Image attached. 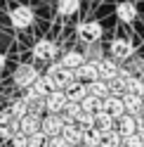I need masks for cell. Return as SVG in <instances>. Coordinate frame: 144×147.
Here are the masks:
<instances>
[{
  "mask_svg": "<svg viewBox=\"0 0 144 147\" xmlns=\"http://www.w3.org/2000/svg\"><path fill=\"white\" fill-rule=\"evenodd\" d=\"M45 76H47L52 90H66L76 81V74L71 71V69H66L61 62H52L50 67H47V71H45Z\"/></svg>",
  "mask_w": 144,
  "mask_h": 147,
  "instance_id": "obj_1",
  "label": "cell"
},
{
  "mask_svg": "<svg viewBox=\"0 0 144 147\" xmlns=\"http://www.w3.org/2000/svg\"><path fill=\"white\" fill-rule=\"evenodd\" d=\"M142 81H144V74H142Z\"/></svg>",
  "mask_w": 144,
  "mask_h": 147,
  "instance_id": "obj_41",
  "label": "cell"
},
{
  "mask_svg": "<svg viewBox=\"0 0 144 147\" xmlns=\"http://www.w3.org/2000/svg\"><path fill=\"white\" fill-rule=\"evenodd\" d=\"M80 114H83V105H80V102H69L66 109L61 112V119H64L66 123H76Z\"/></svg>",
  "mask_w": 144,
  "mask_h": 147,
  "instance_id": "obj_24",
  "label": "cell"
},
{
  "mask_svg": "<svg viewBox=\"0 0 144 147\" xmlns=\"http://www.w3.org/2000/svg\"><path fill=\"white\" fill-rule=\"evenodd\" d=\"M0 147H10V145H7V142H0Z\"/></svg>",
  "mask_w": 144,
  "mask_h": 147,
  "instance_id": "obj_39",
  "label": "cell"
},
{
  "mask_svg": "<svg viewBox=\"0 0 144 147\" xmlns=\"http://www.w3.org/2000/svg\"><path fill=\"white\" fill-rule=\"evenodd\" d=\"M137 126H139V131H144V109L137 114Z\"/></svg>",
  "mask_w": 144,
  "mask_h": 147,
  "instance_id": "obj_36",
  "label": "cell"
},
{
  "mask_svg": "<svg viewBox=\"0 0 144 147\" xmlns=\"http://www.w3.org/2000/svg\"><path fill=\"white\" fill-rule=\"evenodd\" d=\"M104 112H109L116 121H118L121 116H125L128 112H125V102H123V97H118V95H109L104 100Z\"/></svg>",
  "mask_w": 144,
  "mask_h": 147,
  "instance_id": "obj_13",
  "label": "cell"
},
{
  "mask_svg": "<svg viewBox=\"0 0 144 147\" xmlns=\"http://www.w3.org/2000/svg\"><path fill=\"white\" fill-rule=\"evenodd\" d=\"M87 93H90V95H95V97H99V100H106V97L111 95V90H109V81L97 78V81H92V83H87Z\"/></svg>",
  "mask_w": 144,
  "mask_h": 147,
  "instance_id": "obj_21",
  "label": "cell"
},
{
  "mask_svg": "<svg viewBox=\"0 0 144 147\" xmlns=\"http://www.w3.org/2000/svg\"><path fill=\"white\" fill-rule=\"evenodd\" d=\"M102 131L99 128H90V131H85V138H83V145L85 147H102Z\"/></svg>",
  "mask_w": 144,
  "mask_h": 147,
  "instance_id": "obj_27",
  "label": "cell"
},
{
  "mask_svg": "<svg viewBox=\"0 0 144 147\" xmlns=\"http://www.w3.org/2000/svg\"><path fill=\"white\" fill-rule=\"evenodd\" d=\"M40 128H43V116H38V114H26L19 121V131L24 135H35V133H40Z\"/></svg>",
  "mask_w": 144,
  "mask_h": 147,
  "instance_id": "obj_12",
  "label": "cell"
},
{
  "mask_svg": "<svg viewBox=\"0 0 144 147\" xmlns=\"http://www.w3.org/2000/svg\"><path fill=\"white\" fill-rule=\"evenodd\" d=\"M47 147H71V145L64 140V135H55V138H47Z\"/></svg>",
  "mask_w": 144,
  "mask_h": 147,
  "instance_id": "obj_35",
  "label": "cell"
},
{
  "mask_svg": "<svg viewBox=\"0 0 144 147\" xmlns=\"http://www.w3.org/2000/svg\"><path fill=\"white\" fill-rule=\"evenodd\" d=\"M123 147H144L139 133H135V135H123Z\"/></svg>",
  "mask_w": 144,
  "mask_h": 147,
  "instance_id": "obj_33",
  "label": "cell"
},
{
  "mask_svg": "<svg viewBox=\"0 0 144 147\" xmlns=\"http://www.w3.org/2000/svg\"><path fill=\"white\" fill-rule=\"evenodd\" d=\"M139 133V138H142V145H144V131H137Z\"/></svg>",
  "mask_w": 144,
  "mask_h": 147,
  "instance_id": "obj_38",
  "label": "cell"
},
{
  "mask_svg": "<svg viewBox=\"0 0 144 147\" xmlns=\"http://www.w3.org/2000/svg\"><path fill=\"white\" fill-rule=\"evenodd\" d=\"M7 112H10L14 119H19V121H21V119H24L26 114H29V102H26L24 97H19V100H12V102L7 105Z\"/></svg>",
  "mask_w": 144,
  "mask_h": 147,
  "instance_id": "obj_23",
  "label": "cell"
},
{
  "mask_svg": "<svg viewBox=\"0 0 144 147\" xmlns=\"http://www.w3.org/2000/svg\"><path fill=\"white\" fill-rule=\"evenodd\" d=\"M109 57H113L116 62H128L130 57H135V45L128 38H113L109 43Z\"/></svg>",
  "mask_w": 144,
  "mask_h": 147,
  "instance_id": "obj_6",
  "label": "cell"
},
{
  "mask_svg": "<svg viewBox=\"0 0 144 147\" xmlns=\"http://www.w3.org/2000/svg\"><path fill=\"white\" fill-rule=\"evenodd\" d=\"M83 55H85L87 62H95V64H99V62L106 57L102 43H90V45H85V48H83Z\"/></svg>",
  "mask_w": 144,
  "mask_h": 147,
  "instance_id": "obj_18",
  "label": "cell"
},
{
  "mask_svg": "<svg viewBox=\"0 0 144 147\" xmlns=\"http://www.w3.org/2000/svg\"><path fill=\"white\" fill-rule=\"evenodd\" d=\"M99 78L102 81H111V78H116L118 76V71H121V62H116L113 57H104L99 64Z\"/></svg>",
  "mask_w": 144,
  "mask_h": 147,
  "instance_id": "obj_11",
  "label": "cell"
},
{
  "mask_svg": "<svg viewBox=\"0 0 144 147\" xmlns=\"http://www.w3.org/2000/svg\"><path fill=\"white\" fill-rule=\"evenodd\" d=\"M31 55H33V59H35V62H40V64H52V62L57 59V55H59V48H57V43H55V40L43 38V40H38V43L33 45Z\"/></svg>",
  "mask_w": 144,
  "mask_h": 147,
  "instance_id": "obj_4",
  "label": "cell"
},
{
  "mask_svg": "<svg viewBox=\"0 0 144 147\" xmlns=\"http://www.w3.org/2000/svg\"><path fill=\"white\" fill-rule=\"evenodd\" d=\"M116 19L123 22V24H132L137 19V5L132 0H123V3L116 5Z\"/></svg>",
  "mask_w": 144,
  "mask_h": 147,
  "instance_id": "obj_9",
  "label": "cell"
},
{
  "mask_svg": "<svg viewBox=\"0 0 144 147\" xmlns=\"http://www.w3.org/2000/svg\"><path fill=\"white\" fill-rule=\"evenodd\" d=\"M123 102H125V112L132 114V116H137V114L142 112V107H144V97L132 95V93H125V95H123Z\"/></svg>",
  "mask_w": 144,
  "mask_h": 147,
  "instance_id": "obj_19",
  "label": "cell"
},
{
  "mask_svg": "<svg viewBox=\"0 0 144 147\" xmlns=\"http://www.w3.org/2000/svg\"><path fill=\"white\" fill-rule=\"evenodd\" d=\"M83 131H90V128H95V114H90V112H83L78 116V121H76Z\"/></svg>",
  "mask_w": 144,
  "mask_h": 147,
  "instance_id": "obj_30",
  "label": "cell"
},
{
  "mask_svg": "<svg viewBox=\"0 0 144 147\" xmlns=\"http://www.w3.org/2000/svg\"><path fill=\"white\" fill-rule=\"evenodd\" d=\"M116 128H118V133H121V135H135V133L139 131V126H137V116H132V114L121 116L118 121H116Z\"/></svg>",
  "mask_w": 144,
  "mask_h": 147,
  "instance_id": "obj_16",
  "label": "cell"
},
{
  "mask_svg": "<svg viewBox=\"0 0 144 147\" xmlns=\"http://www.w3.org/2000/svg\"><path fill=\"white\" fill-rule=\"evenodd\" d=\"M61 64H64L66 69H71V71H76L78 67H83V64L87 62L85 59V55H83V50H66L64 55H61V59H59Z\"/></svg>",
  "mask_w": 144,
  "mask_h": 147,
  "instance_id": "obj_14",
  "label": "cell"
},
{
  "mask_svg": "<svg viewBox=\"0 0 144 147\" xmlns=\"http://www.w3.org/2000/svg\"><path fill=\"white\" fill-rule=\"evenodd\" d=\"M5 64H7V59H5V55H3V52H0V71H3V69H5Z\"/></svg>",
  "mask_w": 144,
  "mask_h": 147,
  "instance_id": "obj_37",
  "label": "cell"
},
{
  "mask_svg": "<svg viewBox=\"0 0 144 147\" xmlns=\"http://www.w3.org/2000/svg\"><path fill=\"white\" fill-rule=\"evenodd\" d=\"M109 90H111V95L123 97V95H125V83L118 81V78H111V81H109Z\"/></svg>",
  "mask_w": 144,
  "mask_h": 147,
  "instance_id": "obj_32",
  "label": "cell"
},
{
  "mask_svg": "<svg viewBox=\"0 0 144 147\" xmlns=\"http://www.w3.org/2000/svg\"><path fill=\"white\" fill-rule=\"evenodd\" d=\"M33 22H35V14H33V10L29 5H14L10 10V24L14 29H19V31L31 29Z\"/></svg>",
  "mask_w": 144,
  "mask_h": 147,
  "instance_id": "obj_5",
  "label": "cell"
},
{
  "mask_svg": "<svg viewBox=\"0 0 144 147\" xmlns=\"http://www.w3.org/2000/svg\"><path fill=\"white\" fill-rule=\"evenodd\" d=\"M95 128H99L102 133L113 131V128H116V119H113L109 112H104V109H102V112L95 114Z\"/></svg>",
  "mask_w": 144,
  "mask_h": 147,
  "instance_id": "obj_20",
  "label": "cell"
},
{
  "mask_svg": "<svg viewBox=\"0 0 144 147\" xmlns=\"http://www.w3.org/2000/svg\"><path fill=\"white\" fill-rule=\"evenodd\" d=\"M64 126H66V121L61 119V114H47V116H43V128L40 131L47 138H55V135H61Z\"/></svg>",
  "mask_w": 144,
  "mask_h": 147,
  "instance_id": "obj_8",
  "label": "cell"
},
{
  "mask_svg": "<svg viewBox=\"0 0 144 147\" xmlns=\"http://www.w3.org/2000/svg\"><path fill=\"white\" fill-rule=\"evenodd\" d=\"M10 147H29V135H24V133L19 131V133L10 140Z\"/></svg>",
  "mask_w": 144,
  "mask_h": 147,
  "instance_id": "obj_34",
  "label": "cell"
},
{
  "mask_svg": "<svg viewBox=\"0 0 144 147\" xmlns=\"http://www.w3.org/2000/svg\"><path fill=\"white\" fill-rule=\"evenodd\" d=\"M80 10V0H57V14L59 17H73Z\"/></svg>",
  "mask_w": 144,
  "mask_h": 147,
  "instance_id": "obj_22",
  "label": "cell"
},
{
  "mask_svg": "<svg viewBox=\"0 0 144 147\" xmlns=\"http://www.w3.org/2000/svg\"><path fill=\"white\" fill-rule=\"evenodd\" d=\"M64 93H66V97H69V102H83V100L90 95V93H87V83H80V81H73Z\"/></svg>",
  "mask_w": 144,
  "mask_h": 147,
  "instance_id": "obj_17",
  "label": "cell"
},
{
  "mask_svg": "<svg viewBox=\"0 0 144 147\" xmlns=\"http://www.w3.org/2000/svg\"><path fill=\"white\" fill-rule=\"evenodd\" d=\"M102 147H123V135L118 133V128H113V131H106L102 133Z\"/></svg>",
  "mask_w": 144,
  "mask_h": 147,
  "instance_id": "obj_25",
  "label": "cell"
},
{
  "mask_svg": "<svg viewBox=\"0 0 144 147\" xmlns=\"http://www.w3.org/2000/svg\"><path fill=\"white\" fill-rule=\"evenodd\" d=\"M125 67H128L135 76H142L144 74V57H139V55H135V57H130L128 62H125Z\"/></svg>",
  "mask_w": 144,
  "mask_h": 147,
  "instance_id": "obj_29",
  "label": "cell"
},
{
  "mask_svg": "<svg viewBox=\"0 0 144 147\" xmlns=\"http://www.w3.org/2000/svg\"><path fill=\"white\" fill-rule=\"evenodd\" d=\"M73 147H85V145H73Z\"/></svg>",
  "mask_w": 144,
  "mask_h": 147,
  "instance_id": "obj_40",
  "label": "cell"
},
{
  "mask_svg": "<svg viewBox=\"0 0 144 147\" xmlns=\"http://www.w3.org/2000/svg\"><path fill=\"white\" fill-rule=\"evenodd\" d=\"M73 74H76V81H80V83H92V81L99 78V67H97L95 62H85L83 67H78Z\"/></svg>",
  "mask_w": 144,
  "mask_h": 147,
  "instance_id": "obj_10",
  "label": "cell"
},
{
  "mask_svg": "<svg viewBox=\"0 0 144 147\" xmlns=\"http://www.w3.org/2000/svg\"><path fill=\"white\" fill-rule=\"evenodd\" d=\"M83 112H90V114H97V112H102L104 109V100H99V97H95V95H87L83 102Z\"/></svg>",
  "mask_w": 144,
  "mask_h": 147,
  "instance_id": "obj_26",
  "label": "cell"
},
{
  "mask_svg": "<svg viewBox=\"0 0 144 147\" xmlns=\"http://www.w3.org/2000/svg\"><path fill=\"white\" fill-rule=\"evenodd\" d=\"M43 76V74H38V69L33 67V64H19V67L14 69V74H12V81H14V86L19 88V90H29L35 81H38Z\"/></svg>",
  "mask_w": 144,
  "mask_h": 147,
  "instance_id": "obj_2",
  "label": "cell"
},
{
  "mask_svg": "<svg viewBox=\"0 0 144 147\" xmlns=\"http://www.w3.org/2000/svg\"><path fill=\"white\" fill-rule=\"evenodd\" d=\"M125 93H132V95L144 97V81H142V76H132L128 81V86H125Z\"/></svg>",
  "mask_w": 144,
  "mask_h": 147,
  "instance_id": "obj_28",
  "label": "cell"
},
{
  "mask_svg": "<svg viewBox=\"0 0 144 147\" xmlns=\"http://www.w3.org/2000/svg\"><path fill=\"white\" fill-rule=\"evenodd\" d=\"M69 105V97L64 90H52V93L45 97V107H47V114H61Z\"/></svg>",
  "mask_w": 144,
  "mask_h": 147,
  "instance_id": "obj_7",
  "label": "cell"
},
{
  "mask_svg": "<svg viewBox=\"0 0 144 147\" xmlns=\"http://www.w3.org/2000/svg\"><path fill=\"white\" fill-rule=\"evenodd\" d=\"M76 33H78V38L83 40L85 45H90V43H102L104 26H102L99 22H95V19H87V22H80V24H78Z\"/></svg>",
  "mask_w": 144,
  "mask_h": 147,
  "instance_id": "obj_3",
  "label": "cell"
},
{
  "mask_svg": "<svg viewBox=\"0 0 144 147\" xmlns=\"http://www.w3.org/2000/svg\"><path fill=\"white\" fill-rule=\"evenodd\" d=\"M29 147H47V135L43 131L35 135H29Z\"/></svg>",
  "mask_w": 144,
  "mask_h": 147,
  "instance_id": "obj_31",
  "label": "cell"
},
{
  "mask_svg": "<svg viewBox=\"0 0 144 147\" xmlns=\"http://www.w3.org/2000/svg\"><path fill=\"white\" fill-rule=\"evenodd\" d=\"M61 135H64V140L73 147V145H83V138H85V131L80 128L78 123H66L64 131H61Z\"/></svg>",
  "mask_w": 144,
  "mask_h": 147,
  "instance_id": "obj_15",
  "label": "cell"
}]
</instances>
